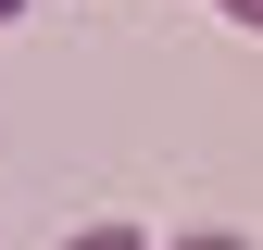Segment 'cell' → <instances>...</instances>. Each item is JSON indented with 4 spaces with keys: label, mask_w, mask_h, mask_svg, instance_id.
Segmentation results:
<instances>
[{
    "label": "cell",
    "mask_w": 263,
    "mask_h": 250,
    "mask_svg": "<svg viewBox=\"0 0 263 250\" xmlns=\"http://www.w3.org/2000/svg\"><path fill=\"white\" fill-rule=\"evenodd\" d=\"M213 13H226V25H251V38H263V0H213Z\"/></svg>",
    "instance_id": "obj_1"
},
{
    "label": "cell",
    "mask_w": 263,
    "mask_h": 250,
    "mask_svg": "<svg viewBox=\"0 0 263 250\" xmlns=\"http://www.w3.org/2000/svg\"><path fill=\"white\" fill-rule=\"evenodd\" d=\"M13 13H25V0H0V25H13Z\"/></svg>",
    "instance_id": "obj_2"
}]
</instances>
